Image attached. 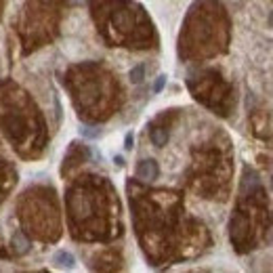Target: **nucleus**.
I'll use <instances>...</instances> for the list:
<instances>
[{
    "label": "nucleus",
    "mask_w": 273,
    "mask_h": 273,
    "mask_svg": "<svg viewBox=\"0 0 273 273\" xmlns=\"http://www.w3.org/2000/svg\"><path fill=\"white\" fill-rule=\"evenodd\" d=\"M158 164L153 162V160H143L139 166H137V177L143 179V181H153V179H158Z\"/></svg>",
    "instance_id": "1"
},
{
    "label": "nucleus",
    "mask_w": 273,
    "mask_h": 273,
    "mask_svg": "<svg viewBox=\"0 0 273 273\" xmlns=\"http://www.w3.org/2000/svg\"><path fill=\"white\" fill-rule=\"evenodd\" d=\"M132 141H134V137H132V132H128L126 139H124V147L126 149H132Z\"/></svg>",
    "instance_id": "6"
},
{
    "label": "nucleus",
    "mask_w": 273,
    "mask_h": 273,
    "mask_svg": "<svg viewBox=\"0 0 273 273\" xmlns=\"http://www.w3.org/2000/svg\"><path fill=\"white\" fill-rule=\"evenodd\" d=\"M164 87H166V76L162 74V76L156 78V82H153V93H160Z\"/></svg>",
    "instance_id": "5"
},
{
    "label": "nucleus",
    "mask_w": 273,
    "mask_h": 273,
    "mask_svg": "<svg viewBox=\"0 0 273 273\" xmlns=\"http://www.w3.org/2000/svg\"><path fill=\"white\" fill-rule=\"evenodd\" d=\"M114 162H116V164H118V166H124V160H122V158H120V156H116V160H114Z\"/></svg>",
    "instance_id": "8"
},
{
    "label": "nucleus",
    "mask_w": 273,
    "mask_h": 273,
    "mask_svg": "<svg viewBox=\"0 0 273 273\" xmlns=\"http://www.w3.org/2000/svg\"><path fill=\"white\" fill-rule=\"evenodd\" d=\"M143 78H145V67L143 65H134L130 70V82L132 84H141Z\"/></svg>",
    "instance_id": "4"
},
{
    "label": "nucleus",
    "mask_w": 273,
    "mask_h": 273,
    "mask_svg": "<svg viewBox=\"0 0 273 273\" xmlns=\"http://www.w3.org/2000/svg\"><path fill=\"white\" fill-rule=\"evenodd\" d=\"M82 134H87V137H99V130H87V128H84Z\"/></svg>",
    "instance_id": "7"
},
{
    "label": "nucleus",
    "mask_w": 273,
    "mask_h": 273,
    "mask_svg": "<svg viewBox=\"0 0 273 273\" xmlns=\"http://www.w3.org/2000/svg\"><path fill=\"white\" fill-rule=\"evenodd\" d=\"M53 261H55V265L61 267V269H74V265H76L74 257H72L70 252H65V250H59L55 257H53Z\"/></svg>",
    "instance_id": "2"
},
{
    "label": "nucleus",
    "mask_w": 273,
    "mask_h": 273,
    "mask_svg": "<svg viewBox=\"0 0 273 273\" xmlns=\"http://www.w3.org/2000/svg\"><path fill=\"white\" fill-rule=\"evenodd\" d=\"M166 141H168V132L166 130H162V128H151V143L156 145V147H162V145H166Z\"/></svg>",
    "instance_id": "3"
},
{
    "label": "nucleus",
    "mask_w": 273,
    "mask_h": 273,
    "mask_svg": "<svg viewBox=\"0 0 273 273\" xmlns=\"http://www.w3.org/2000/svg\"><path fill=\"white\" fill-rule=\"evenodd\" d=\"M271 187H273V179H271Z\"/></svg>",
    "instance_id": "10"
},
{
    "label": "nucleus",
    "mask_w": 273,
    "mask_h": 273,
    "mask_svg": "<svg viewBox=\"0 0 273 273\" xmlns=\"http://www.w3.org/2000/svg\"><path fill=\"white\" fill-rule=\"evenodd\" d=\"M269 25L273 28V11H271V15H269Z\"/></svg>",
    "instance_id": "9"
}]
</instances>
